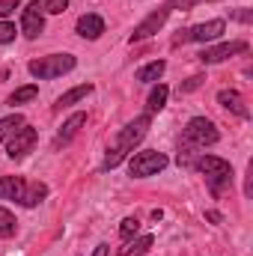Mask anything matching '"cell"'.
Listing matches in <instances>:
<instances>
[{"label":"cell","mask_w":253,"mask_h":256,"mask_svg":"<svg viewBox=\"0 0 253 256\" xmlns=\"http://www.w3.org/2000/svg\"><path fill=\"white\" fill-rule=\"evenodd\" d=\"M149 122H152V116H149V114H143V116H134L126 128H120V134H116V137H114V143L108 146V155H104V164H102V167H104V170L120 167L128 155L134 152V146L146 137Z\"/></svg>","instance_id":"6da1fadb"},{"label":"cell","mask_w":253,"mask_h":256,"mask_svg":"<svg viewBox=\"0 0 253 256\" xmlns=\"http://www.w3.org/2000/svg\"><path fill=\"white\" fill-rule=\"evenodd\" d=\"M194 170L202 173L208 191L214 194V196H220V194H226L230 188H232L236 173H232V164H230L226 158H218V155H196Z\"/></svg>","instance_id":"7a4b0ae2"},{"label":"cell","mask_w":253,"mask_h":256,"mask_svg":"<svg viewBox=\"0 0 253 256\" xmlns=\"http://www.w3.org/2000/svg\"><path fill=\"white\" fill-rule=\"evenodd\" d=\"M78 66V60L72 54H48V57H39V60H30L27 72L36 78V80H54V78H63L72 68Z\"/></svg>","instance_id":"3957f363"},{"label":"cell","mask_w":253,"mask_h":256,"mask_svg":"<svg viewBox=\"0 0 253 256\" xmlns=\"http://www.w3.org/2000/svg\"><path fill=\"white\" fill-rule=\"evenodd\" d=\"M167 164H170V158L164 152H158V149H140V152L131 155L128 173H131V179H149V176H158Z\"/></svg>","instance_id":"277c9868"},{"label":"cell","mask_w":253,"mask_h":256,"mask_svg":"<svg viewBox=\"0 0 253 256\" xmlns=\"http://www.w3.org/2000/svg\"><path fill=\"white\" fill-rule=\"evenodd\" d=\"M224 30H226V21H224V18H208V21L194 24L188 30H179V33L173 36V45H185V42H202V45H206V42L220 39Z\"/></svg>","instance_id":"5b68a950"},{"label":"cell","mask_w":253,"mask_h":256,"mask_svg":"<svg viewBox=\"0 0 253 256\" xmlns=\"http://www.w3.org/2000/svg\"><path fill=\"white\" fill-rule=\"evenodd\" d=\"M220 140V134H218V128L212 120H206V116H194L188 120V126H185V134H182V143H188L194 149H206V146H214Z\"/></svg>","instance_id":"8992f818"},{"label":"cell","mask_w":253,"mask_h":256,"mask_svg":"<svg viewBox=\"0 0 253 256\" xmlns=\"http://www.w3.org/2000/svg\"><path fill=\"white\" fill-rule=\"evenodd\" d=\"M36 128L33 126H18L12 134H9V140H6V155L12 158V161H21V158H27L30 152H33V146H36Z\"/></svg>","instance_id":"52a82bcc"},{"label":"cell","mask_w":253,"mask_h":256,"mask_svg":"<svg viewBox=\"0 0 253 256\" xmlns=\"http://www.w3.org/2000/svg\"><path fill=\"white\" fill-rule=\"evenodd\" d=\"M248 42L244 39H236V42H220V45H214V48H202L200 54H196V60L206 66H214V63H224V60H230V57H236V54H248Z\"/></svg>","instance_id":"ba28073f"},{"label":"cell","mask_w":253,"mask_h":256,"mask_svg":"<svg viewBox=\"0 0 253 256\" xmlns=\"http://www.w3.org/2000/svg\"><path fill=\"white\" fill-rule=\"evenodd\" d=\"M167 18H170V9H167V3L164 6H158L155 12H149L137 27H134V33L128 36V42L134 45V42H143V39H149V36H155L164 24H167Z\"/></svg>","instance_id":"9c48e42d"},{"label":"cell","mask_w":253,"mask_h":256,"mask_svg":"<svg viewBox=\"0 0 253 256\" xmlns=\"http://www.w3.org/2000/svg\"><path fill=\"white\" fill-rule=\"evenodd\" d=\"M21 33L27 39H39L45 33V9H42L39 0L24 6V12H21Z\"/></svg>","instance_id":"30bf717a"},{"label":"cell","mask_w":253,"mask_h":256,"mask_svg":"<svg viewBox=\"0 0 253 256\" xmlns=\"http://www.w3.org/2000/svg\"><path fill=\"white\" fill-rule=\"evenodd\" d=\"M74 33H78L80 39L96 42V39H102V33H104V18H102V15H96V12H86V15H80V18H78Z\"/></svg>","instance_id":"8fae6325"},{"label":"cell","mask_w":253,"mask_h":256,"mask_svg":"<svg viewBox=\"0 0 253 256\" xmlns=\"http://www.w3.org/2000/svg\"><path fill=\"white\" fill-rule=\"evenodd\" d=\"M218 104L226 108L230 114H236L238 120H250V108L244 104L242 92H236V90H220V92H218Z\"/></svg>","instance_id":"7c38bea8"},{"label":"cell","mask_w":253,"mask_h":256,"mask_svg":"<svg viewBox=\"0 0 253 256\" xmlns=\"http://www.w3.org/2000/svg\"><path fill=\"white\" fill-rule=\"evenodd\" d=\"M24 191L27 182L21 176H0V200H12V202H24Z\"/></svg>","instance_id":"4fadbf2b"},{"label":"cell","mask_w":253,"mask_h":256,"mask_svg":"<svg viewBox=\"0 0 253 256\" xmlns=\"http://www.w3.org/2000/svg\"><path fill=\"white\" fill-rule=\"evenodd\" d=\"M86 126V114H72L68 120L63 122V128L57 131V137H54V146L60 149V146H66V143H72L74 137H78V131Z\"/></svg>","instance_id":"5bb4252c"},{"label":"cell","mask_w":253,"mask_h":256,"mask_svg":"<svg viewBox=\"0 0 253 256\" xmlns=\"http://www.w3.org/2000/svg\"><path fill=\"white\" fill-rule=\"evenodd\" d=\"M164 72H167V63H164V60H152V63L140 66V68L134 72V80H137V84H158Z\"/></svg>","instance_id":"9a60e30c"},{"label":"cell","mask_w":253,"mask_h":256,"mask_svg":"<svg viewBox=\"0 0 253 256\" xmlns=\"http://www.w3.org/2000/svg\"><path fill=\"white\" fill-rule=\"evenodd\" d=\"M167 98H170V86H167V84H155V86H152V92H149V98H146L149 116H152V114H158V110H164Z\"/></svg>","instance_id":"2e32d148"},{"label":"cell","mask_w":253,"mask_h":256,"mask_svg":"<svg viewBox=\"0 0 253 256\" xmlns=\"http://www.w3.org/2000/svg\"><path fill=\"white\" fill-rule=\"evenodd\" d=\"M92 90H96L92 84H80V86H72L68 92H63V96L57 98V108L63 110V108H72V104H78V102H80V98H86Z\"/></svg>","instance_id":"e0dca14e"},{"label":"cell","mask_w":253,"mask_h":256,"mask_svg":"<svg viewBox=\"0 0 253 256\" xmlns=\"http://www.w3.org/2000/svg\"><path fill=\"white\" fill-rule=\"evenodd\" d=\"M155 244L152 236H140V238H128L126 248H120V256H143L149 254V248Z\"/></svg>","instance_id":"ac0fdd59"},{"label":"cell","mask_w":253,"mask_h":256,"mask_svg":"<svg viewBox=\"0 0 253 256\" xmlns=\"http://www.w3.org/2000/svg\"><path fill=\"white\" fill-rule=\"evenodd\" d=\"M48 196V185L45 182H27V191H24V208H36L42 200Z\"/></svg>","instance_id":"d6986e66"},{"label":"cell","mask_w":253,"mask_h":256,"mask_svg":"<svg viewBox=\"0 0 253 256\" xmlns=\"http://www.w3.org/2000/svg\"><path fill=\"white\" fill-rule=\"evenodd\" d=\"M36 96H39V86H36V84H27V86H18V90L9 96L6 104H12V108H15V104H27V102H33Z\"/></svg>","instance_id":"ffe728a7"},{"label":"cell","mask_w":253,"mask_h":256,"mask_svg":"<svg viewBox=\"0 0 253 256\" xmlns=\"http://www.w3.org/2000/svg\"><path fill=\"white\" fill-rule=\"evenodd\" d=\"M15 232H18V220H15V214H12L9 208L0 206V238H12Z\"/></svg>","instance_id":"44dd1931"},{"label":"cell","mask_w":253,"mask_h":256,"mask_svg":"<svg viewBox=\"0 0 253 256\" xmlns=\"http://www.w3.org/2000/svg\"><path fill=\"white\" fill-rule=\"evenodd\" d=\"M18 126H24V116H21V114H9V116H3V120H0V143L9 140V134H12Z\"/></svg>","instance_id":"7402d4cb"},{"label":"cell","mask_w":253,"mask_h":256,"mask_svg":"<svg viewBox=\"0 0 253 256\" xmlns=\"http://www.w3.org/2000/svg\"><path fill=\"white\" fill-rule=\"evenodd\" d=\"M137 232H140V220H137L134 214H131V218H126V220L120 224V238H122V242H128V238H134Z\"/></svg>","instance_id":"603a6c76"},{"label":"cell","mask_w":253,"mask_h":256,"mask_svg":"<svg viewBox=\"0 0 253 256\" xmlns=\"http://www.w3.org/2000/svg\"><path fill=\"white\" fill-rule=\"evenodd\" d=\"M200 3H214V0H167V9L173 12V9H182V12H190L194 6H200Z\"/></svg>","instance_id":"cb8c5ba5"},{"label":"cell","mask_w":253,"mask_h":256,"mask_svg":"<svg viewBox=\"0 0 253 256\" xmlns=\"http://www.w3.org/2000/svg\"><path fill=\"white\" fill-rule=\"evenodd\" d=\"M42 9H45V15H63L68 9V0H45Z\"/></svg>","instance_id":"d4e9b609"},{"label":"cell","mask_w":253,"mask_h":256,"mask_svg":"<svg viewBox=\"0 0 253 256\" xmlns=\"http://www.w3.org/2000/svg\"><path fill=\"white\" fill-rule=\"evenodd\" d=\"M206 84V78L202 74H194V78H188L185 84H179V96H185V92H194V90H200Z\"/></svg>","instance_id":"484cf974"},{"label":"cell","mask_w":253,"mask_h":256,"mask_svg":"<svg viewBox=\"0 0 253 256\" xmlns=\"http://www.w3.org/2000/svg\"><path fill=\"white\" fill-rule=\"evenodd\" d=\"M15 24H9V21H0V45H9V42H15Z\"/></svg>","instance_id":"4316f807"},{"label":"cell","mask_w":253,"mask_h":256,"mask_svg":"<svg viewBox=\"0 0 253 256\" xmlns=\"http://www.w3.org/2000/svg\"><path fill=\"white\" fill-rule=\"evenodd\" d=\"M18 6H21V0H0V21H6Z\"/></svg>","instance_id":"83f0119b"},{"label":"cell","mask_w":253,"mask_h":256,"mask_svg":"<svg viewBox=\"0 0 253 256\" xmlns=\"http://www.w3.org/2000/svg\"><path fill=\"white\" fill-rule=\"evenodd\" d=\"M230 18H232V21H242V24H250V21H253V12L248 9V6H242V9L230 12Z\"/></svg>","instance_id":"f1b7e54d"},{"label":"cell","mask_w":253,"mask_h":256,"mask_svg":"<svg viewBox=\"0 0 253 256\" xmlns=\"http://www.w3.org/2000/svg\"><path fill=\"white\" fill-rule=\"evenodd\" d=\"M244 196H248V200L253 196V161L248 164V179H244Z\"/></svg>","instance_id":"f546056e"},{"label":"cell","mask_w":253,"mask_h":256,"mask_svg":"<svg viewBox=\"0 0 253 256\" xmlns=\"http://www.w3.org/2000/svg\"><path fill=\"white\" fill-rule=\"evenodd\" d=\"M206 220H212V224H224V214L214 212V208H208V212H206Z\"/></svg>","instance_id":"4dcf8cb0"},{"label":"cell","mask_w":253,"mask_h":256,"mask_svg":"<svg viewBox=\"0 0 253 256\" xmlns=\"http://www.w3.org/2000/svg\"><path fill=\"white\" fill-rule=\"evenodd\" d=\"M92 256H110V244H96V250H92Z\"/></svg>","instance_id":"1f68e13d"}]
</instances>
